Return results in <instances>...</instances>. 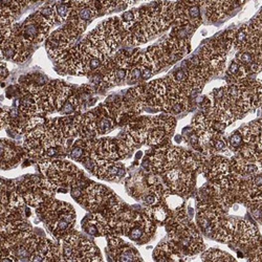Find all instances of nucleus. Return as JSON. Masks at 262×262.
<instances>
[{
    "instance_id": "obj_1",
    "label": "nucleus",
    "mask_w": 262,
    "mask_h": 262,
    "mask_svg": "<svg viewBox=\"0 0 262 262\" xmlns=\"http://www.w3.org/2000/svg\"><path fill=\"white\" fill-rule=\"evenodd\" d=\"M165 178L169 187L176 192H186L191 185V173L182 167H173L165 172Z\"/></svg>"
},
{
    "instance_id": "obj_2",
    "label": "nucleus",
    "mask_w": 262,
    "mask_h": 262,
    "mask_svg": "<svg viewBox=\"0 0 262 262\" xmlns=\"http://www.w3.org/2000/svg\"><path fill=\"white\" fill-rule=\"evenodd\" d=\"M149 216L160 224H165L170 220V210L166 206L155 205L149 212Z\"/></svg>"
},
{
    "instance_id": "obj_3",
    "label": "nucleus",
    "mask_w": 262,
    "mask_h": 262,
    "mask_svg": "<svg viewBox=\"0 0 262 262\" xmlns=\"http://www.w3.org/2000/svg\"><path fill=\"white\" fill-rule=\"evenodd\" d=\"M163 199L165 201V205L170 211H179L183 207V199L178 194L166 192V194L163 195Z\"/></svg>"
},
{
    "instance_id": "obj_4",
    "label": "nucleus",
    "mask_w": 262,
    "mask_h": 262,
    "mask_svg": "<svg viewBox=\"0 0 262 262\" xmlns=\"http://www.w3.org/2000/svg\"><path fill=\"white\" fill-rule=\"evenodd\" d=\"M201 259L203 261H236L235 258L230 254L225 253L219 250H209L205 254H202Z\"/></svg>"
},
{
    "instance_id": "obj_5",
    "label": "nucleus",
    "mask_w": 262,
    "mask_h": 262,
    "mask_svg": "<svg viewBox=\"0 0 262 262\" xmlns=\"http://www.w3.org/2000/svg\"><path fill=\"white\" fill-rule=\"evenodd\" d=\"M244 145H246L245 134L241 128L233 132L228 139V147L232 151H238Z\"/></svg>"
},
{
    "instance_id": "obj_6",
    "label": "nucleus",
    "mask_w": 262,
    "mask_h": 262,
    "mask_svg": "<svg viewBox=\"0 0 262 262\" xmlns=\"http://www.w3.org/2000/svg\"><path fill=\"white\" fill-rule=\"evenodd\" d=\"M250 27L249 26H242L236 33L234 38V42L238 47H245L249 41L250 38Z\"/></svg>"
},
{
    "instance_id": "obj_7",
    "label": "nucleus",
    "mask_w": 262,
    "mask_h": 262,
    "mask_svg": "<svg viewBox=\"0 0 262 262\" xmlns=\"http://www.w3.org/2000/svg\"><path fill=\"white\" fill-rule=\"evenodd\" d=\"M95 15V11L93 9V7L90 6H82L79 11L77 12V18L78 20L80 21V23L82 25H85V23L87 21H89L90 19Z\"/></svg>"
},
{
    "instance_id": "obj_8",
    "label": "nucleus",
    "mask_w": 262,
    "mask_h": 262,
    "mask_svg": "<svg viewBox=\"0 0 262 262\" xmlns=\"http://www.w3.org/2000/svg\"><path fill=\"white\" fill-rule=\"evenodd\" d=\"M138 18V13L135 14L133 11H127L122 14L121 16V20L122 23H124L125 28H129L131 25H133L135 19Z\"/></svg>"
},
{
    "instance_id": "obj_9",
    "label": "nucleus",
    "mask_w": 262,
    "mask_h": 262,
    "mask_svg": "<svg viewBox=\"0 0 262 262\" xmlns=\"http://www.w3.org/2000/svg\"><path fill=\"white\" fill-rule=\"evenodd\" d=\"M56 14L60 21H64L70 15V7L64 3H60L56 6Z\"/></svg>"
},
{
    "instance_id": "obj_10",
    "label": "nucleus",
    "mask_w": 262,
    "mask_h": 262,
    "mask_svg": "<svg viewBox=\"0 0 262 262\" xmlns=\"http://www.w3.org/2000/svg\"><path fill=\"white\" fill-rule=\"evenodd\" d=\"M187 14H188V17L191 19V20H194V21L200 20V8L195 3H193V4L188 6Z\"/></svg>"
},
{
    "instance_id": "obj_11",
    "label": "nucleus",
    "mask_w": 262,
    "mask_h": 262,
    "mask_svg": "<svg viewBox=\"0 0 262 262\" xmlns=\"http://www.w3.org/2000/svg\"><path fill=\"white\" fill-rule=\"evenodd\" d=\"M76 110V102L74 99L66 100L60 107V111L64 114L73 113Z\"/></svg>"
},
{
    "instance_id": "obj_12",
    "label": "nucleus",
    "mask_w": 262,
    "mask_h": 262,
    "mask_svg": "<svg viewBox=\"0 0 262 262\" xmlns=\"http://www.w3.org/2000/svg\"><path fill=\"white\" fill-rule=\"evenodd\" d=\"M85 150H84V148H83V146H81V145H77V146H75L73 149H72V151H71V154L69 155V157L71 158V159H73V160H81V159H83V157H84V154H85V152H84Z\"/></svg>"
},
{
    "instance_id": "obj_13",
    "label": "nucleus",
    "mask_w": 262,
    "mask_h": 262,
    "mask_svg": "<svg viewBox=\"0 0 262 262\" xmlns=\"http://www.w3.org/2000/svg\"><path fill=\"white\" fill-rule=\"evenodd\" d=\"M6 75H7V70H6V67L3 65V67L1 66V76L6 77Z\"/></svg>"
}]
</instances>
